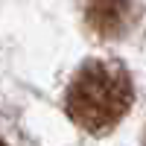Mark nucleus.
Returning <instances> with one entry per match:
<instances>
[{
	"instance_id": "f257e3e1",
	"label": "nucleus",
	"mask_w": 146,
	"mask_h": 146,
	"mask_svg": "<svg viewBox=\"0 0 146 146\" xmlns=\"http://www.w3.org/2000/svg\"><path fill=\"white\" fill-rule=\"evenodd\" d=\"M135 88L129 70L114 58H88L64 91V111L82 131L108 135L129 114Z\"/></svg>"
},
{
	"instance_id": "f03ea898",
	"label": "nucleus",
	"mask_w": 146,
	"mask_h": 146,
	"mask_svg": "<svg viewBox=\"0 0 146 146\" xmlns=\"http://www.w3.org/2000/svg\"><path fill=\"white\" fill-rule=\"evenodd\" d=\"M82 9H85V27L100 41L120 38L135 21L131 0H85Z\"/></svg>"
},
{
	"instance_id": "7ed1b4c3",
	"label": "nucleus",
	"mask_w": 146,
	"mask_h": 146,
	"mask_svg": "<svg viewBox=\"0 0 146 146\" xmlns=\"http://www.w3.org/2000/svg\"><path fill=\"white\" fill-rule=\"evenodd\" d=\"M0 146H6V143H3V140H0Z\"/></svg>"
}]
</instances>
